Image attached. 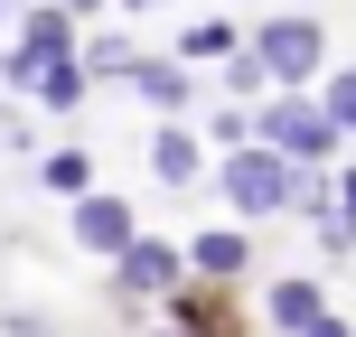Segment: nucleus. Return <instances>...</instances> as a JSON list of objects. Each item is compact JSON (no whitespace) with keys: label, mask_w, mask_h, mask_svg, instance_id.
<instances>
[{"label":"nucleus","mask_w":356,"mask_h":337,"mask_svg":"<svg viewBox=\"0 0 356 337\" xmlns=\"http://www.w3.org/2000/svg\"><path fill=\"white\" fill-rule=\"evenodd\" d=\"M272 328H282V337H309V328H319L328 319V300H319V281H272Z\"/></svg>","instance_id":"423d86ee"},{"label":"nucleus","mask_w":356,"mask_h":337,"mask_svg":"<svg viewBox=\"0 0 356 337\" xmlns=\"http://www.w3.org/2000/svg\"><path fill=\"white\" fill-rule=\"evenodd\" d=\"M85 66H94V75H131V66H141V56H131L122 38H94V47H85Z\"/></svg>","instance_id":"9d476101"},{"label":"nucleus","mask_w":356,"mask_h":337,"mask_svg":"<svg viewBox=\"0 0 356 337\" xmlns=\"http://www.w3.org/2000/svg\"><path fill=\"white\" fill-rule=\"evenodd\" d=\"M178 47H188V56H234V28H216V19H197V28L178 38Z\"/></svg>","instance_id":"9b49d317"},{"label":"nucleus","mask_w":356,"mask_h":337,"mask_svg":"<svg viewBox=\"0 0 356 337\" xmlns=\"http://www.w3.org/2000/svg\"><path fill=\"white\" fill-rule=\"evenodd\" d=\"M47 188H66V197L85 188V150H56V160H47Z\"/></svg>","instance_id":"f8f14e48"},{"label":"nucleus","mask_w":356,"mask_h":337,"mask_svg":"<svg viewBox=\"0 0 356 337\" xmlns=\"http://www.w3.org/2000/svg\"><path fill=\"white\" fill-rule=\"evenodd\" d=\"M178 272H188V253H169V244H150V234H131V244L113 253V300H160Z\"/></svg>","instance_id":"20e7f679"},{"label":"nucleus","mask_w":356,"mask_h":337,"mask_svg":"<svg viewBox=\"0 0 356 337\" xmlns=\"http://www.w3.org/2000/svg\"><path fill=\"white\" fill-rule=\"evenodd\" d=\"M338 225H356V169L338 178Z\"/></svg>","instance_id":"4468645a"},{"label":"nucleus","mask_w":356,"mask_h":337,"mask_svg":"<svg viewBox=\"0 0 356 337\" xmlns=\"http://www.w3.org/2000/svg\"><path fill=\"white\" fill-rule=\"evenodd\" d=\"M263 141L282 150V160H328V150H338V113L291 94V104H272V113H263Z\"/></svg>","instance_id":"7ed1b4c3"},{"label":"nucleus","mask_w":356,"mask_h":337,"mask_svg":"<svg viewBox=\"0 0 356 337\" xmlns=\"http://www.w3.org/2000/svg\"><path fill=\"white\" fill-rule=\"evenodd\" d=\"M309 337H356V328H347V319H319V328H309Z\"/></svg>","instance_id":"2eb2a0df"},{"label":"nucleus","mask_w":356,"mask_h":337,"mask_svg":"<svg viewBox=\"0 0 356 337\" xmlns=\"http://www.w3.org/2000/svg\"><path fill=\"white\" fill-rule=\"evenodd\" d=\"M66 10H104V0H66Z\"/></svg>","instance_id":"dca6fc26"},{"label":"nucleus","mask_w":356,"mask_h":337,"mask_svg":"<svg viewBox=\"0 0 356 337\" xmlns=\"http://www.w3.org/2000/svg\"><path fill=\"white\" fill-rule=\"evenodd\" d=\"M188 263L207 272V281H234V272H244V234H197V244H188Z\"/></svg>","instance_id":"0eeeda50"},{"label":"nucleus","mask_w":356,"mask_h":337,"mask_svg":"<svg viewBox=\"0 0 356 337\" xmlns=\"http://www.w3.org/2000/svg\"><path fill=\"white\" fill-rule=\"evenodd\" d=\"M150 169H160L169 188H188V178H197V141H188V131H160V141H150Z\"/></svg>","instance_id":"1a4fd4ad"},{"label":"nucleus","mask_w":356,"mask_h":337,"mask_svg":"<svg viewBox=\"0 0 356 337\" xmlns=\"http://www.w3.org/2000/svg\"><path fill=\"white\" fill-rule=\"evenodd\" d=\"M253 56H263L272 85H309L319 56H328V38H319V19H272V28L253 38Z\"/></svg>","instance_id":"f03ea898"},{"label":"nucleus","mask_w":356,"mask_h":337,"mask_svg":"<svg viewBox=\"0 0 356 337\" xmlns=\"http://www.w3.org/2000/svg\"><path fill=\"white\" fill-rule=\"evenodd\" d=\"M131 10H169V0H131Z\"/></svg>","instance_id":"f3484780"},{"label":"nucleus","mask_w":356,"mask_h":337,"mask_svg":"<svg viewBox=\"0 0 356 337\" xmlns=\"http://www.w3.org/2000/svg\"><path fill=\"white\" fill-rule=\"evenodd\" d=\"M328 113H338V131H356V75H338V85H328Z\"/></svg>","instance_id":"ddd939ff"},{"label":"nucleus","mask_w":356,"mask_h":337,"mask_svg":"<svg viewBox=\"0 0 356 337\" xmlns=\"http://www.w3.org/2000/svg\"><path fill=\"white\" fill-rule=\"evenodd\" d=\"M225 197H234V215H282V206H300V178H291V160L272 141H234Z\"/></svg>","instance_id":"f257e3e1"},{"label":"nucleus","mask_w":356,"mask_h":337,"mask_svg":"<svg viewBox=\"0 0 356 337\" xmlns=\"http://www.w3.org/2000/svg\"><path fill=\"white\" fill-rule=\"evenodd\" d=\"M0 19H10V0H0Z\"/></svg>","instance_id":"a211bd4d"},{"label":"nucleus","mask_w":356,"mask_h":337,"mask_svg":"<svg viewBox=\"0 0 356 337\" xmlns=\"http://www.w3.org/2000/svg\"><path fill=\"white\" fill-rule=\"evenodd\" d=\"M131 234H141V225H131L122 197H85V206H75V244H85V253H122Z\"/></svg>","instance_id":"39448f33"},{"label":"nucleus","mask_w":356,"mask_h":337,"mask_svg":"<svg viewBox=\"0 0 356 337\" xmlns=\"http://www.w3.org/2000/svg\"><path fill=\"white\" fill-rule=\"evenodd\" d=\"M131 85H141V94H150L160 113H178V104H188V75H178L169 56H141V66H131Z\"/></svg>","instance_id":"6e6552de"}]
</instances>
